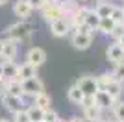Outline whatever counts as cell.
<instances>
[{"instance_id":"38","label":"cell","mask_w":124,"mask_h":122,"mask_svg":"<svg viewBox=\"0 0 124 122\" xmlns=\"http://www.w3.org/2000/svg\"><path fill=\"white\" fill-rule=\"evenodd\" d=\"M0 81H4V63H0Z\"/></svg>"},{"instance_id":"7","label":"cell","mask_w":124,"mask_h":122,"mask_svg":"<svg viewBox=\"0 0 124 122\" xmlns=\"http://www.w3.org/2000/svg\"><path fill=\"white\" fill-rule=\"evenodd\" d=\"M106 56H108V59L111 61V63H115V65H120V63H124V48L115 41L113 45L108 46V52H106Z\"/></svg>"},{"instance_id":"29","label":"cell","mask_w":124,"mask_h":122,"mask_svg":"<svg viewBox=\"0 0 124 122\" xmlns=\"http://www.w3.org/2000/svg\"><path fill=\"white\" fill-rule=\"evenodd\" d=\"M13 122H30L28 111H26V109H22V111L15 113V115H13Z\"/></svg>"},{"instance_id":"1","label":"cell","mask_w":124,"mask_h":122,"mask_svg":"<svg viewBox=\"0 0 124 122\" xmlns=\"http://www.w3.org/2000/svg\"><path fill=\"white\" fill-rule=\"evenodd\" d=\"M31 31H33V26H31L28 20H19L15 24L8 26L6 33L13 41H24V39H28V37L31 35Z\"/></svg>"},{"instance_id":"35","label":"cell","mask_w":124,"mask_h":122,"mask_svg":"<svg viewBox=\"0 0 124 122\" xmlns=\"http://www.w3.org/2000/svg\"><path fill=\"white\" fill-rule=\"evenodd\" d=\"M59 2H61V0H43L45 6H59ZM45 6H43V8H45Z\"/></svg>"},{"instance_id":"15","label":"cell","mask_w":124,"mask_h":122,"mask_svg":"<svg viewBox=\"0 0 124 122\" xmlns=\"http://www.w3.org/2000/svg\"><path fill=\"white\" fill-rule=\"evenodd\" d=\"M19 80V67L13 63V61H6L4 63V81L9 83V81Z\"/></svg>"},{"instance_id":"23","label":"cell","mask_w":124,"mask_h":122,"mask_svg":"<svg viewBox=\"0 0 124 122\" xmlns=\"http://www.w3.org/2000/svg\"><path fill=\"white\" fill-rule=\"evenodd\" d=\"M59 8L63 9L65 17H69V15H72V13L80 8V6H78L76 0H61V2H59Z\"/></svg>"},{"instance_id":"37","label":"cell","mask_w":124,"mask_h":122,"mask_svg":"<svg viewBox=\"0 0 124 122\" xmlns=\"http://www.w3.org/2000/svg\"><path fill=\"white\" fill-rule=\"evenodd\" d=\"M6 94V81H0V96Z\"/></svg>"},{"instance_id":"17","label":"cell","mask_w":124,"mask_h":122,"mask_svg":"<svg viewBox=\"0 0 124 122\" xmlns=\"http://www.w3.org/2000/svg\"><path fill=\"white\" fill-rule=\"evenodd\" d=\"M6 94H11V96L22 98V96H24V91H22V83H21L19 80L6 83Z\"/></svg>"},{"instance_id":"5","label":"cell","mask_w":124,"mask_h":122,"mask_svg":"<svg viewBox=\"0 0 124 122\" xmlns=\"http://www.w3.org/2000/svg\"><path fill=\"white\" fill-rule=\"evenodd\" d=\"M70 28H72V24H70V19H69V17H63V19H59V20H56V22L50 24V31H52L54 37L67 35L69 31H70Z\"/></svg>"},{"instance_id":"30","label":"cell","mask_w":124,"mask_h":122,"mask_svg":"<svg viewBox=\"0 0 124 122\" xmlns=\"http://www.w3.org/2000/svg\"><path fill=\"white\" fill-rule=\"evenodd\" d=\"M56 120H59V115H57L54 109L45 111V118H43V122H56Z\"/></svg>"},{"instance_id":"32","label":"cell","mask_w":124,"mask_h":122,"mask_svg":"<svg viewBox=\"0 0 124 122\" xmlns=\"http://www.w3.org/2000/svg\"><path fill=\"white\" fill-rule=\"evenodd\" d=\"M82 109H87V107H93V106H96V102H94V96H83V100H82Z\"/></svg>"},{"instance_id":"9","label":"cell","mask_w":124,"mask_h":122,"mask_svg":"<svg viewBox=\"0 0 124 122\" xmlns=\"http://www.w3.org/2000/svg\"><path fill=\"white\" fill-rule=\"evenodd\" d=\"M94 102H96V106H98L100 109H113V106L117 104L104 89H98V92L94 94Z\"/></svg>"},{"instance_id":"28","label":"cell","mask_w":124,"mask_h":122,"mask_svg":"<svg viewBox=\"0 0 124 122\" xmlns=\"http://www.w3.org/2000/svg\"><path fill=\"white\" fill-rule=\"evenodd\" d=\"M115 24H124V8H115V11L111 13Z\"/></svg>"},{"instance_id":"21","label":"cell","mask_w":124,"mask_h":122,"mask_svg":"<svg viewBox=\"0 0 124 122\" xmlns=\"http://www.w3.org/2000/svg\"><path fill=\"white\" fill-rule=\"evenodd\" d=\"M33 106L41 107L43 111H48V109H52V107H50V96H48L46 92H41V94H37V96L33 98Z\"/></svg>"},{"instance_id":"41","label":"cell","mask_w":124,"mask_h":122,"mask_svg":"<svg viewBox=\"0 0 124 122\" xmlns=\"http://www.w3.org/2000/svg\"><path fill=\"white\" fill-rule=\"evenodd\" d=\"M9 0H0V6H4V4H8Z\"/></svg>"},{"instance_id":"8","label":"cell","mask_w":124,"mask_h":122,"mask_svg":"<svg viewBox=\"0 0 124 122\" xmlns=\"http://www.w3.org/2000/svg\"><path fill=\"white\" fill-rule=\"evenodd\" d=\"M2 104H4V107L8 109V111H11L13 115L24 109V102H22V98L11 96V94H4V96H2Z\"/></svg>"},{"instance_id":"3","label":"cell","mask_w":124,"mask_h":122,"mask_svg":"<svg viewBox=\"0 0 124 122\" xmlns=\"http://www.w3.org/2000/svg\"><path fill=\"white\" fill-rule=\"evenodd\" d=\"M21 83H22V91H24V94H28V96L35 98L37 94L45 92V85H43V81L39 80V78H31V80L21 81Z\"/></svg>"},{"instance_id":"14","label":"cell","mask_w":124,"mask_h":122,"mask_svg":"<svg viewBox=\"0 0 124 122\" xmlns=\"http://www.w3.org/2000/svg\"><path fill=\"white\" fill-rule=\"evenodd\" d=\"M17 52H19L17 41H13V39H8V41H4V54H2V57H4L6 61H15V57H17Z\"/></svg>"},{"instance_id":"33","label":"cell","mask_w":124,"mask_h":122,"mask_svg":"<svg viewBox=\"0 0 124 122\" xmlns=\"http://www.w3.org/2000/svg\"><path fill=\"white\" fill-rule=\"evenodd\" d=\"M122 35H124V24H115V28H113V33H111V37H115V39L119 41Z\"/></svg>"},{"instance_id":"24","label":"cell","mask_w":124,"mask_h":122,"mask_svg":"<svg viewBox=\"0 0 124 122\" xmlns=\"http://www.w3.org/2000/svg\"><path fill=\"white\" fill-rule=\"evenodd\" d=\"M100 17L96 15V13H94V9H89V13H87V17H85V24L89 26V28H91V30H98V26H100Z\"/></svg>"},{"instance_id":"22","label":"cell","mask_w":124,"mask_h":122,"mask_svg":"<svg viewBox=\"0 0 124 122\" xmlns=\"http://www.w3.org/2000/svg\"><path fill=\"white\" fill-rule=\"evenodd\" d=\"M26 111H28L30 122H43V118H45V111H43L41 107H37V106H30Z\"/></svg>"},{"instance_id":"26","label":"cell","mask_w":124,"mask_h":122,"mask_svg":"<svg viewBox=\"0 0 124 122\" xmlns=\"http://www.w3.org/2000/svg\"><path fill=\"white\" fill-rule=\"evenodd\" d=\"M113 80H115L113 72H104V74H100V76L96 78V85H98V89H106Z\"/></svg>"},{"instance_id":"10","label":"cell","mask_w":124,"mask_h":122,"mask_svg":"<svg viewBox=\"0 0 124 122\" xmlns=\"http://www.w3.org/2000/svg\"><path fill=\"white\" fill-rule=\"evenodd\" d=\"M115 8H117V6H115L113 2L98 0V4L94 6V13H96L100 19H109V17H111V13L115 11Z\"/></svg>"},{"instance_id":"39","label":"cell","mask_w":124,"mask_h":122,"mask_svg":"<svg viewBox=\"0 0 124 122\" xmlns=\"http://www.w3.org/2000/svg\"><path fill=\"white\" fill-rule=\"evenodd\" d=\"M2 54H4V41H0V57H2Z\"/></svg>"},{"instance_id":"42","label":"cell","mask_w":124,"mask_h":122,"mask_svg":"<svg viewBox=\"0 0 124 122\" xmlns=\"http://www.w3.org/2000/svg\"><path fill=\"white\" fill-rule=\"evenodd\" d=\"M0 122H9V120H8V118H2V117H0Z\"/></svg>"},{"instance_id":"46","label":"cell","mask_w":124,"mask_h":122,"mask_svg":"<svg viewBox=\"0 0 124 122\" xmlns=\"http://www.w3.org/2000/svg\"><path fill=\"white\" fill-rule=\"evenodd\" d=\"M122 2H124V0H122Z\"/></svg>"},{"instance_id":"16","label":"cell","mask_w":124,"mask_h":122,"mask_svg":"<svg viewBox=\"0 0 124 122\" xmlns=\"http://www.w3.org/2000/svg\"><path fill=\"white\" fill-rule=\"evenodd\" d=\"M31 78H37V69L28 65V63H22L19 67V81H26V80H31Z\"/></svg>"},{"instance_id":"31","label":"cell","mask_w":124,"mask_h":122,"mask_svg":"<svg viewBox=\"0 0 124 122\" xmlns=\"http://www.w3.org/2000/svg\"><path fill=\"white\" fill-rule=\"evenodd\" d=\"M113 76H115V80H119V81H124V63H120V65H115Z\"/></svg>"},{"instance_id":"45","label":"cell","mask_w":124,"mask_h":122,"mask_svg":"<svg viewBox=\"0 0 124 122\" xmlns=\"http://www.w3.org/2000/svg\"><path fill=\"white\" fill-rule=\"evenodd\" d=\"M82 2H87V0H82Z\"/></svg>"},{"instance_id":"19","label":"cell","mask_w":124,"mask_h":122,"mask_svg":"<svg viewBox=\"0 0 124 122\" xmlns=\"http://www.w3.org/2000/svg\"><path fill=\"white\" fill-rule=\"evenodd\" d=\"M83 118L89 122H98L102 120V109L98 106H93V107H87V109H83Z\"/></svg>"},{"instance_id":"12","label":"cell","mask_w":124,"mask_h":122,"mask_svg":"<svg viewBox=\"0 0 124 122\" xmlns=\"http://www.w3.org/2000/svg\"><path fill=\"white\" fill-rule=\"evenodd\" d=\"M31 8L30 4L26 2V0H17L15 4H13V13H15V17H19L21 20H26L28 17L31 15Z\"/></svg>"},{"instance_id":"40","label":"cell","mask_w":124,"mask_h":122,"mask_svg":"<svg viewBox=\"0 0 124 122\" xmlns=\"http://www.w3.org/2000/svg\"><path fill=\"white\" fill-rule=\"evenodd\" d=\"M117 43H119V45H120V46H122V48H124V35H122V37H120V39H119V41H117Z\"/></svg>"},{"instance_id":"6","label":"cell","mask_w":124,"mask_h":122,"mask_svg":"<svg viewBox=\"0 0 124 122\" xmlns=\"http://www.w3.org/2000/svg\"><path fill=\"white\" fill-rule=\"evenodd\" d=\"M41 15H43V19L46 20V22H56V20H59V19H63L65 17V13H63V9L59 8V6H45L41 9Z\"/></svg>"},{"instance_id":"20","label":"cell","mask_w":124,"mask_h":122,"mask_svg":"<svg viewBox=\"0 0 124 122\" xmlns=\"http://www.w3.org/2000/svg\"><path fill=\"white\" fill-rule=\"evenodd\" d=\"M67 96H69V100L72 102V104H78V106H80L85 94H83V92L80 91V89H78V85L74 83V85H70V87H69V91H67Z\"/></svg>"},{"instance_id":"34","label":"cell","mask_w":124,"mask_h":122,"mask_svg":"<svg viewBox=\"0 0 124 122\" xmlns=\"http://www.w3.org/2000/svg\"><path fill=\"white\" fill-rule=\"evenodd\" d=\"M26 2H28V4H30V8L31 9H43V0H26Z\"/></svg>"},{"instance_id":"11","label":"cell","mask_w":124,"mask_h":122,"mask_svg":"<svg viewBox=\"0 0 124 122\" xmlns=\"http://www.w3.org/2000/svg\"><path fill=\"white\" fill-rule=\"evenodd\" d=\"M70 43L76 50H87L91 43H93V35H82V33H72Z\"/></svg>"},{"instance_id":"43","label":"cell","mask_w":124,"mask_h":122,"mask_svg":"<svg viewBox=\"0 0 124 122\" xmlns=\"http://www.w3.org/2000/svg\"><path fill=\"white\" fill-rule=\"evenodd\" d=\"M98 122H111V120H104V118H102V120H98Z\"/></svg>"},{"instance_id":"44","label":"cell","mask_w":124,"mask_h":122,"mask_svg":"<svg viewBox=\"0 0 124 122\" xmlns=\"http://www.w3.org/2000/svg\"><path fill=\"white\" fill-rule=\"evenodd\" d=\"M56 122H65V120H61V118H59V120H56Z\"/></svg>"},{"instance_id":"27","label":"cell","mask_w":124,"mask_h":122,"mask_svg":"<svg viewBox=\"0 0 124 122\" xmlns=\"http://www.w3.org/2000/svg\"><path fill=\"white\" fill-rule=\"evenodd\" d=\"M111 111H113V117L117 118V122H124V102H117Z\"/></svg>"},{"instance_id":"2","label":"cell","mask_w":124,"mask_h":122,"mask_svg":"<svg viewBox=\"0 0 124 122\" xmlns=\"http://www.w3.org/2000/svg\"><path fill=\"white\" fill-rule=\"evenodd\" d=\"M76 85H78V89H80L85 96H94V94L98 92L96 78H93V76H82L76 81Z\"/></svg>"},{"instance_id":"4","label":"cell","mask_w":124,"mask_h":122,"mask_svg":"<svg viewBox=\"0 0 124 122\" xmlns=\"http://www.w3.org/2000/svg\"><path fill=\"white\" fill-rule=\"evenodd\" d=\"M46 61V52L43 50V48H37V46H33V48H30L28 50V54H26V63L31 67H41L43 63Z\"/></svg>"},{"instance_id":"25","label":"cell","mask_w":124,"mask_h":122,"mask_svg":"<svg viewBox=\"0 0 124 122\" xmlns=\"http://www.w3.org/2000/svg\"><path fill=\"white\" fill-rule=\"evenodd\" d=\"M113 28H115V22H113V19L109 17V19H102L100 20L98 31H102L104 35H111V33H113Z\"/></svg>"},{"instance_id":"13","label":"cell","mask_w":124,"mask_h":122,"mask_svg":"<svg viewBox=\"0 0 124 122\" xmlns=\"http://www.w3.org/2000/svg\"><path fill=\"white\" fill-rule=\"evenodd\" d=\"M87 13H89V8H87V6H80L72 15H69L72 28H76V26H80V24H85V17H87Z\"/></svg>"},{"instance_id":"18","label":"cell","mask_w":124,"mask_h":122,"mask_svg":"<svg viewBox=\"0 0 124 122\" xmlns=\"http://www.w3.org/2000/svg\"><path fill=\"white\" fill-rule=\"evenodd\" d=\"M104 91H106V92L109 94V96H111L115 102H117V100H119V96L122 94V81L113 80V81H111V83H109L108 87H106V89H104Z\"/></svg>"},{"instance_id":"36","label":"cell","mask_w":124,"mask_h":122,"mask_svg":"<svg viewBox=\"0 0 124 122\" xmlns=\"http://www.w3.org/2000/svg\"><path fill=\"white\" fill-rule=\"evenodd\" d=\"M69 122H85V118H83V117H70Z\"/></svg>"}]
</instances>
